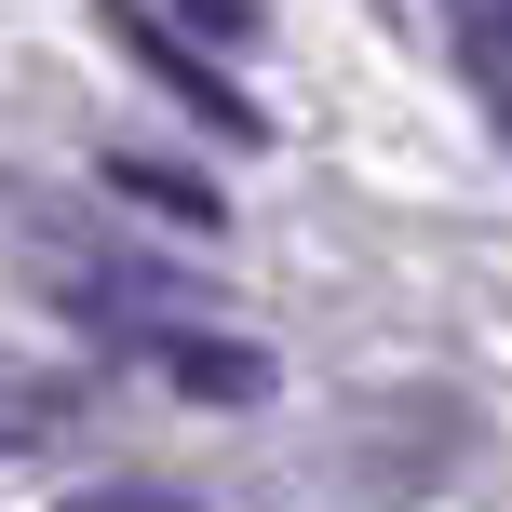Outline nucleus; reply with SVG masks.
<instances>
[{
  "label": "nucleus",
  "instance_id": "nucleus-1",
  "mask_svg": "<svg viewBox=\"0 0 512 512\" xmlns=\"http://www.w3.org/2000/svg\"><path fill=\"white\" fill-rule=\"evenodd\" d=\"M122 41H135V54H149V68H162V81H176V108H189V122H216V135H256V108H243V95H230V81H216V68H203V54H189V27H162V14H149V0H122Z\"/></svg>",
  "mask_w": 512,
  "mask_h": 512
},
{
  "label": "nucleus",
  "instance_id": "nucleus-2",
  "mask_svg": "<svg viewBox=\"0 0 512 512\" xmlns=\"http://www.w3.org/2000/svg\"><path fill=\"white\" fill-rule=\"evenodd\" d=\"M459 68H472V95H486V122L512 149V0H459Z\"/></svg>",
  "mask_w": 512,
  "mask_h": 512
},
{
  "label": "nucleus",
  "instance_id": "nucleus-3",
  "mask_svg": "<svg viewBox=\"0 0 512 512\" xmlns=\"http://www.w3.org/2000/svg\"><path fill=\"white\" fill-rule=\"evenodd\" d=\"M149 364H162V378H189V391H216V405H256V391H270V364L230 351V337H149Z\"/></svg>",
  "mask_w": 512,
  "mask_h": 512
},
{
  "label": "nucleus",
  "instance_id": "nucleus-4",
  "mask_svg": "<svg viewBox=\"0 0 512 512\" xmlns=\"http://www.w3.org/2000/svg\"><path fill=\"white\" fill-rule=\"evenodd\" d=\"M108 189H122V203H149V216H176V230H216V189L203 176H176V162H108Z\"/></svg>",
  "mask_w": 512,
  "mask_h": 512
},
{
  "label": "nucleus",
  "instance_id": "nucleus-5",
  "mask_svg": "<svg viewBox=\"0 0 512 512\" xmlns=\"http://www.w3.org/2000/svg\"><path fill=\"white\" fill-rule=\"evenodd\" d=\"M149 14H162V27H189V41H216V54H230V41H256V14H270V0H149Z\"/></svg>",
  "mask_w": 512,
  "mask_h": 512
},
{
  "label": "nucleus",
  "instance_id": "nucleus-6",
  "mask_svg": "<svg viewBox=\"0 0 512 512\" xmlns=\"http://www.w3.org/2000/svg\"><path fill=\"white\" fill-rule=\"evenodd\" d=\"M41 432H68V391L54 378H0V445H41Z\"/></svg>",
  "mask_w": 512,
  "mask_h": 512
},
{
  "label": "nucleus",
  "instance_id": "nucleus-7",
  "mask_svg": "<svg viewBox=\"0 0 512 512\" xmlns=\"http://www.w3.org/2000/svg\"><path fill=\"white\" fill-rule=\"evenodd\" d=\"M68 512H203V499H162V486H81Z\"/></svg>",
  "mask_w": 512,
  "mask_h": 512
}]
</instances>
